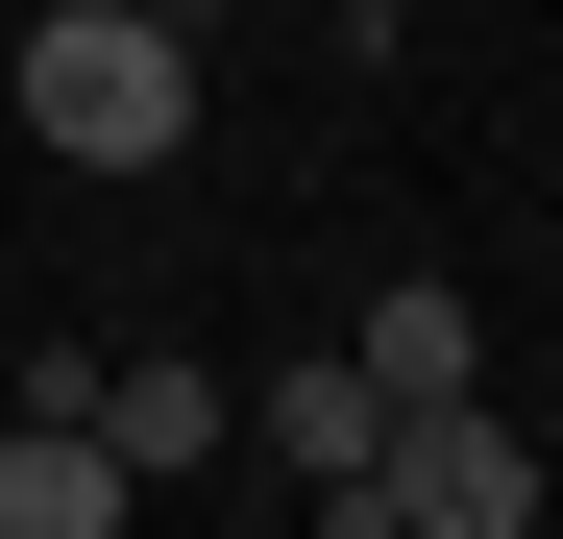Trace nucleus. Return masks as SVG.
Returning <instances> with one entry per match:
<instances>
[{"label":"nucleus","mask_w":563,"mask_h":539,"mask_svg":"<svg viewBox=\"0 0 563 539\" xmlns=\"http://www.w3.org/2000/svg\"><path fill=\"white\" fill-rule=\"evenodd\" d=\"M515 515H539V441H515L490 393H417L393 441H367V515H343V539H515Z\"/></svg>","instance_id":"nucleus-2"},{"label":"nucleus","mask_w":563,"mask_h":539,"mask_svg":"<svg viewBox=\"0 0 563 539\" xmlns=\"http://www.w3.org/2000/svg\"><path fill=\"white\" fill-rule=\"evenodd\" d=\"M0 123L49 172H172L197 147V25H172V0H49V25L0 50Z\"/></svg>","instance_id":"nucleus-1"},{"label":"nucleus","mask_w":563,"mask_h":539,"mask_svg":"<svg viewBox=\"0 0 563 539\" xmlns=\"http://www.w3.org/2000/svg\"><path fill=\"white\" fill-rule=\"evenodd\" d=\"M343 369L393 393V417H417V393H490V319H465V270H393V295H367V343H343Z\"/></svg>","instance_id":"nucleus-4"},{"label":"nucleus","mask_w":563,"mask_h":539,"mask_svg":"<svg viewBox=\"0 0 563 539\" xmlns=\"http://www.w3.org/2000/svg\"><path fill=\"white\" fill-rule=\"evenodd\" d=\"M74 417H99V466H123V491H172V466H221V441H245V393H221V369H172V343H123Z\"/></svg>","instance_id":"nucleus-3"},{"label":"nucleus","mask_w":563,"mask_h":539,"mask_svg":"<svg viewBox=\"0 0 563 539\" xmlns=\"http://www.w3.org/2000/svg\"><path fill=\"white\" fill-rule=\"evenodd\" d=\"M99 515H123L99 417H49V393H25V417H0V539H99Z\"/></svg>","instance_id":"nucleus-6"},{"label":"nucleus","mask_w":563,"mask_h":539,"mask_svg":"<svg viewBox=\"0 0 563 539\" xmlns=\"http://www.w3.org/2000/svg\"><path fill=\"white\" fill-rule=\"evenodd\" d=\"M245 441H269L319 515H367V441H393V393H367V369H269V417H245Z\"/></svg>","instance_id":"nucleus-5"}]
</instances>
